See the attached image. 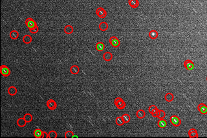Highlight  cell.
Wrapping results in <instances>:
<instances>
[{
  "instance_id": "6da1fadb",
  "label": "cell",
  "mask_w": 207,
  "mask_h": 138,
  "mask_svg": "<svg viewBox=\"0 0 207 138\" xmlns=\"http://www.w3.org/2000/svg\"><path fill=\"white\" fill-rule=\"evenodd\" d=\"M115 105L116 106L117 108L120 110H123L126 107L125 101L121 97H116L114 100Z\"/></svg>"
},
{
  "instance_id": "7a4b0ae2",
  "label": "cell",
  "mask_w": 207,
  "mask_h": 138,
  "mask_svg": "<svg viewBox=\"0 0 207 138\" xmlns=\"http://www.w3.org/2000/svg\"><path fill=\"white\" fill-rule=\"evenodd\" d=\"M170 121L172 124V125L174 126V127H179L181 125V120L176 115H173V116H171L170 117Z\"/></svg>"
},
{
  "instance_id": "3957f363",
  "label": "cell",
  "mask_w": 207,
  "mask_h": 138,
  "mask_svg": "<svg viewBox=\"0 0 207 138\" xmlns=\"http://www.w3.org/2000/svg\"><path fill=\"white\" fill-rule=\"evenodd\" d=\"M0 72L3 77H9L11 74V70L7 66L2 65L0 66Z\"/></svg>"
},
{
  "instance_id": "277c9868",
  "label": "cell",
  "mask_w": 207,
  "mask_h": 138,
  "mask_svg": "<svg viewBox=\"0 0 207 138\" xmlns=\"http://www.w3.org/2000/svg\"><path fill=\"white\" fill-rule=\"evenodd\" d=\"M25 23L29 29H33L34 27H36L37 26L36 21H34V20L32 18H28L26 19L25 21Z\"/></svg>"
},
{
  "instance_id": "5b68a950",
  "label": "cell",
  "mask_w": 207,
  "mask_h": 138,
  "mask_svg": "<svg viewBox=\"0 0 207 138\" xmlns=\"http://www.w3.org/2000/svg\"><path fill=\"white\" fill-rule=\"evenodd\" d=\"M109 42L110 45L115 48H117L120 45V41L115 36H111V38H109Z\"/></svg>"
},
{
  "instance_id": "8992f818",
  "label": "cell",
  "mask_w": 207,
  "mask_h": 138,
  "mask_svg": "<svg viewBox=\"0 0 207 138\" xmlns=\"http://www.w3.org/2000/svg\"><path fill=\"white\" fill-rule=\"evenodd\" d=\"M96 14L100 18L104 19L107 16V12L103 7H98L96 10Z\"/></svg>"
},
{
  "instance_id": "52a82bcc",
  "label": "cell",
  "mask_w": 207,
  "mask_h": 138,
  "mask_svg": "<svg viewBox=\"0 0 207 138\" xmlns=\"http://www.w3.org/2000/svg\"><path fill=\"white\" fill-rule=\"evenodd\" d=\"M184 66L187 70L191 71L194 68V63L190 59H186L184 61Z\"/></svg>"
},
{
  "instance_id": "ba28073f",
  "label": "cell",
  "mask_w": 207,
  "mask_h": 138,
  "mask_svg": "<svg viewBox=\"0 0 207 138\" xmlns=\"http://www.w3.org/2000/svg\"><path fill=\"white\" fill-rule=\"evenodd\" d=\"M47 106L51 110H54L57 107V103L54 100L50 99L47 101Z\"/></svg>"
},
{
  "instance_id": "9c48e42d",
  "label": "cell",
  "mask_w": 207,
  "mask_h": 138,
  "mask_svg": "<svg viewBox=\"0 0 207 138\" xmlns=\"http://www.w3.org/2000/svg\"><path fill=\"white\" fill-rule=\"evenodd\" d=\"M197 110L202 114H207V106L205 103L199 104L197 106Z\"/></svg>"
},
{
  "instance_id": "30bf717a",
  "label": "cell",
  "mask_w": 207,
  "mask_h": 138,
  "mask_svg": "<svg viewBox=\"0 0 207 138\" xmlns=\"http://www.w3.org/2000/svg\"><path fill=\"white\" fill-rule=\"evenodd\" d=\"M70 72L73 75H77L80 72V68L78 65H73L70 68Z\"/></svg>"
},
{
  "instance_id": "8fae6325",
  "label": "cell",
  "mask_w": 207,
  "mask_h": 138,
  "mask_svg": "<svg viewBox=\"0 0 207 138\" xmlns=\"http://www.w3.org/2000/svg\"><path fill=\"white\" fill-rule=\"evenodd\" d=\"M8 94L10 96H15L16 95V94L18 93V90L17 88L14 86H11L8 88Z\"/></svg>"
},
{
  "instance_id": "7c38bea8",
  "label": "cell",
  "mask_w": 207,
  "mask_h": 138,
  "mask_svg": "<svg viewBox=\"0 0 207 138\" xmlns=\"http://www.w3.org/2000/svg\"><path fill=\"white\" fill-rule=\"evenodd\" d=\"M188 136L190 138H198L199 135L197 130L195 129V128L190 129L188 131Z\"/></svg>"
},
{
  "instance_id": "4fadbf2b",
  "label": "cell",
  "mask_w": 207,
  "mask_h": 138,
  "mask_svg": "<svg viewBox=\"0 0 207 138\" xmlns=\"http://www.w3.org/2000/svg\"><path fill=\"white\" fill-rule=\"evenodd\" d=\"M73 26H71V25H67L66 26L64 27V32L66 34H67V35L71 34L73 32Z\"/></svg>"
},
{
  "instance_id": "5bb4252c",
  "label": "cell",
  "mask_w": 207,
  "mask_h": 138,
  "mask_svg": "<svg viewBox=\"0 0 207 138\" xmlns=\"http://www.w3.org/2000/svg\"><path fill=\"white\" fill-rule=\"evenodd\" d=\"M129 5L133 9H136L139 5V0H128Z\"/></svg>"
},
{
  "instance_id": "9a60e30c",
  "label": "cell",
  "mask_w": 207,
  "mask_h": 138,
  "mask_svg": "<svg viewBox=\"0 0 207 138\" xmlns=\"http://www.w3.org/2000/svg\"><path fill=\"white\" fill-rule=\"evenodd\" d=\"M9 36L12 40H17L19 38V33L16 30H13V31H11V32L9 34Z\"/></svg>"
},
{
  "instance_id": "2e32d148",
  "label": "cell",
  "mask_w": 207,
  "mask_h": 138,
  "mask_svg": "<svg viewBox=\"0 0 207 138\" xmlns=\"http://www.w3.org/2000/svg\"><path fill=\"white\" fill-rule=\"evenodd\" d=\"M32 41V37L29 34H26L23 37V41L25 44H30Z\"/></svg>"
},
{
  "instance_id": "e0dca14e",
  "label": "cell",
  "mask_w": 207,
  "mask_h": 138,
  "mask_svg": "<svg viewBox=\"0 0 207 138\" xmlns=\"http://www.w3.org/2000/svg\"><path fill=\"white\" fill-rule=\"evenodd\" d=\"M157 125L161 128H165L167 126V121L164 118L160 119L158 123H157Z\"/></svg>"
},
{
  "instance_id": "ac0fdd59",
  "label": "cell",
  "mask_w": 207,
  "mask_h": 138,
  "mask_svg": "<svg viewBox=\"0 0 207 138\" xmlns=\"http://www.w3.org/2000/svg\"><path fill=\"white\" fill-rule=\"evenodd\" d=\"M95 49L97 51H99V52L103 51L105 49V45L102 42H98L95 45Z\"/></svg>"
},
{
  "instance_id": "d6986e66",
  "label": "cell",
  "mask_w": 207,
  "mask_h": 138,
  "mask_svg": "<svg viewBox=\"0 0 207 138\" xmlns=\"http://www.w3.org/2000/svg\"><path fill=\"white\" fill-rule=\"evenodd\" d=\"M103 58L105 61H110L113 59V55L111 52H106L103 55Z\"/></svg>"
},
{
  "instance_id": "ffe728a7",
  "label": "cell",
  "mask_w": 207,
  "mask_h": 138,
  "mask_svg": "<svg viewBox=\"0 0 207 138\" xmlns=\"http://www.w3.org/2000/svg\"><path fill=\"white\" fill-rule=\"evenodd\" d=\"M164 99L167 102H171L174 99V96H173L172 93L168 92V93L166 94V95L164 96Z\"/></svg>"
},
{
  "instance_id": "44dd1931",
  "label": "cell",
  "mask_w": 207,
  "mask_h": 138,
  "mask_svg": "<svg viewBox=\"0 0 207 138\" xmlns=\"http://www.w3.org/2000/svg\"><path fill=\"white\" fill-rule=\"evenodd\" d=\"M145 116H146V112L144 110H138L136 112V116L139 119H143L145 117Z\"/></svg>"
},
{
  "instance_id": "7402d4cb",
  "label": "cell",
  "mask_w": 207,
  "mask_h": 138,
  "mask_svg": "<svg viewBox=\"0 0 207 138\" xmlns=\"http://www.w3.org/2000/svg\"><path fill=\"white\" fill-rule=\"evenodd\" d=\"M26 123H27V122L23 117H20L17 121V125L19 127H24L26 125Z\"/></svg>"
},
{
  "instance_id": "603a6c76",
  "label": "cell",
  "mask_w": 207,
  "mask_h": 138,
  "mask_svg": "<svg viewBox=\"0 0 207 138\" xmlns=\"http://www.w3.org/2000/svg\"><path fill=\"white\" fill-rule=\"evenodd\" d=\"M43 133V131H41V130L39 129V128H37V129L34 130V131L33 132V135H34V136L35 137V138H40L42 137Z\"/></svg>"
},
{
  "instance_id": "cb8c5ba5",
  "label": "cell",
  "mask_w": 207,
  "mask_h": 138,
  "mask_svg": "<svg viewBox=\"0 0 207 138\" xmlns=\"http://www.w3.org/2000/svg\"><path fill=\"white\" fill-rule=\"evenodd\" d=\"M158 36H159L158 32H157L155 30H152V31L149 32V37H150L152 40H155V39H157V38H158Z\"/></svg>"
},
{
  "instance_id": "d4e9b609",
  "label": "cell",
  "mask_w": 207,
  "mask_h": 138,
  "mask_svg": "<svg viewBox=\"0 0 207 138\" xmlns=\"http://www.w3.org/2000/svg\"><path fill=\"white\" fill-rule=\"evenodd\" d=\"M99 29L102 31H106L108 29V24L106 22L102 21L99 24Z\"/></svg>"
},
{
  "instance_id": "484cf974",
  "label": "cell",
  "mask_w": 207,
  "mask_h": 138,
  "mask_svg": "<svg viewBox=\"0 0 207 138\" xmlns=\"http://www.w3.org/2000/svg\"><path fill=\"white\" fill-rule=\"evenodd\" d=\"M148 111H149V112L152 114L158 112V111H159V108H157L155 105H151L150 107L148 108Z\"/></svg>"
},
{
  "instance_id": "4316f807",
  "label": "cell",
  "mask_w": 207,
  "mask_h": 138,
  "mask_svg": "<svg viewBox=\"0 0 207 138\" xmlns=\"http://www.w3.org/2000/svg\"><path fill=\"white\" fill-rule=\"evenodd\" d=\"M23 118L25 119V120L26 121L27 123H30V122L32 121V119H33V116H32V115L30 114L27 113V114H25L24 115Z\"/></svg>"
},
{
  "instance_id": "83f0119b",
  "label": "cell",
  "mask_w": 207,
  "mask_h": 138,
  "mask_svg": "<svg viewBox=\"0 0 207 138\" xmlns=\"http://www.w3.org/2000/svg\"><path fill=\"white\" fill-rule=\"evenodd\" d=\"M115 123L118 126H122L124 124V121L123 120V118L122 116L117 117L115 119Z\"/></svg>"
},
{
  "instance_id": "f1b7e54d",
  "label": "cell",
  "mask_w": 207,
  "mask_h": 138,
  "mask_svg": "<svg viewBox=\"0 0 207 138\" xmlns=\"http://www.w3.org/2000/svg\"><path fill=\"white\" fill-rule=\"evenodd\" d=\"M166 116V113L163 110H159V111L157 112V118L159 119H163Z\"/></svg>"
},
{
  "instance_id": "f546056e",
  "label": "cell",
  "mask_w": 207,
  "mask_h": 138,
  "mask_svg": "<svg viewBox=\"0 0 207 138\" xmlns=\"http://www.w3.org/2000/svg\"><path fill=\"white\" fill-rule=\"evenodd\" d=\"M122 118H123V120L124 121V123H128L131 120V117L128 114H123L122 116Z\"/></svg>"
},
{
  "instance_id": "4dcf8cb0",
  "label": "cell",
  "mask_w": 207,
  "mask_h": 138,
  "mask_svg": "<svg viewBox=\"0 0 207 138\" xmlns=\"http://www.w3.org/2000/svg\"><path fill=\"white\" fill-rule=\"evenodd\" d=\"M49 138H56L57 137L58 134L54 130H51L48 133Z\"/></svg>"
},
{
  "instance_id": "1f68e13d",
  "label": "cell",
  "mask_w": 207,
  "mask_h": 138,
  "mask_svg": "<svg viewBox=\"0 0 207 138\" xmlns=\"http://www.w3.org/2000/svg\"><path fill=\"white\" fill-rule=\"evenodd\" d=\"M74 135L75 134H74V133L72 131L68 130L65 133V138H73Z\"/></svg>"
},
{
  "instance_id": "d6a6232c",
  "label": "cell",
  "mask_w": 207,
  "mask_h": 138,
  "mask_svg": "<svg viewBox=\"0 0 207 138\" xmlns=\"http://www.w3.org/2000/svg\"><path fill=\"white\" fill-rule=\"evenodd\" d=\"M38 31H39V29H38V26H36V27H34L33 29H29V31H30V32L31 34H36L38 32Z\"/></svg>"
},
{
  "instance_id": "836d02e7",
  "label": "cell",
  "mask_w": 207,
  "mask_h": 138,
  "mask_svg": "<svg viewBox=\"0 0 207 138\" xmlns=\"http://www.w3.org/2000/svg\"><path fill=\"white\" fill-rule=\"evenodd\" d=\"M42 138H49V136H48V134L47 132H43V135H42V137H41Z\"/></svg>"
},
{
  "instance_id": "e575fe53",
  "label": "cell",
  "mask_w": 207,
  "mask_h": 138,
  "mask_svg": "<svg viewBox=\"0 0 207 138\" xmlns=\"http://www.w3.org/2000/svg\"><path fill=\"white\" fill-rule=\"evenodd\" d=\"M152 116L154 117H157V112H156V113H154V114H152Z\"/></svg>"
},
{
  "instance_id": "d590c367",
  "label": "cell",
  "mask_w": 207,
  "mask_h": 138,
  "mask_svg": "<svg viewBox=\"0 0 207 138\" xmlns=\"http://www.w3.org/2000/svg\"></svg>"
}]
</instances>
